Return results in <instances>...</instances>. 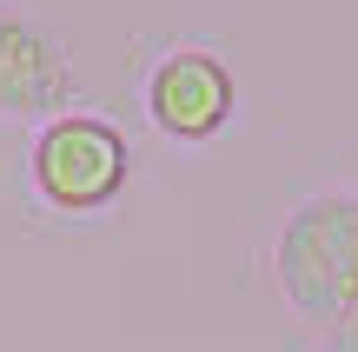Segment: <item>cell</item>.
Wrapping results in <instances>:
<instances>
[{
  "instance_id": "1",
  "label": "cell",
  "mask_w": 358,
  "mask_h": 352,
  "mask_svg": "<svg viewBox=\"0 0 358 352\" xmlns=\"http://www.w3.org/2000/svg\"><path fill=\"white\" fill-rule=\"evenodd\" d=\"M279 286L312 319L352 313L358 306V199H312L285 220Z\"/></svg>"
},
{
  "instance_id": "2",
  "label": "cell",
  "mask_w": 358,
  "mask_h": 352,
  "mask_svg": "<svg viewBox=\"0 0 358 352\" xmlns=\"http://www.w3.org/2000/svg\"><path fill=\"white\" fill-rule=\"evenodd\" d=\"M34 186L60 213H93L127 186V140L93 113H60L34 140Z\"/></svg>"
},
{
  "instance_id": "3",
  "label": "cell",
  "mask_w": 358,
  "mask_h": 352,
  "mask_svg": "<svg viewBox=\"0 0 358 352\" xmlns=\"http://www.w3.org/2000/svg\"><path fill=\"white\" fill-rule=\"evenodd\" d=\"M232 100H239L232 73L199 47L166 53V60L153 66V87H146V106H153L159 133H173V140H206V133H219L232 120Z\"/></svg>"
},
{
  "instance_id": "4",
  "label": "cell",
  "mask_w": 358,
  "mask_h": 352,
  "mask_svg": "<svg viewBox=\"0 0 358 352\" xmlns=\"http://www.w3.org/2000/svg\"><path fill=\"white\" fill-rule=\"evenodd\" d=\"M60 87H66V73L47 40L0 20V106H47Z\"/></svg>"
}]
</instances>
